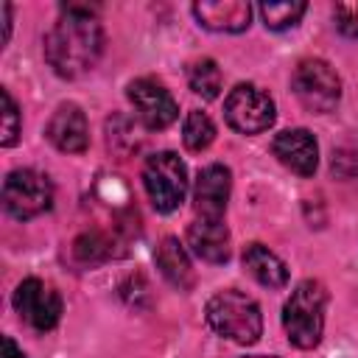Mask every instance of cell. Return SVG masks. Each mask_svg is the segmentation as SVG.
I'll return each mask as SVG.
<instances>
[{"instance_id":"cell-5","label":"cell","mask_w":358,"mask_h":358,"mask_svg":"<svg viewBox=\"0 0 358 358\" xmlns=\"http://www.w3.org/2000/svg\"><path fill=\"white\" fill-rule=\"evenodd\" d=\"M291 87H294V95L299 98V103L316 115L333 112L341 101V78L322 59L299 62L291 76Z\"/></svg>"},{"instance_id":"cell-4","label":"cell","mask_w":358,"mask_h":358,"mask_svg":"<svg viewBox=\"0 0 358 358\" xmlns=\"http://www.w3.org/2000/svg\"><path fill=\"white\" fill-rule=\"evenodd\" d=\"M145 193L159 213H173L187 193V165L173 151H157L143 165Z\"/></svg>"},{"instance_id":"cell-18","label":"cell","mask_w":358,"mask_h":358,"mask_svg":"<svg viewBox=\"0 0 358 358\" xmlns=\"http://www.w3.org/2000/svg\"><path fill=\"white\" fill-rule=\"evenodd\" d=\"M187 84H190V90L196 95H201L207 101L218 98V92H221V70H218V64L213 59H201V62L190 64Z\"/></svg>"},{"instance_id":"cell-3","label":"cell","mask_w":358,"mask_h":358,"mask_svg":"<svg viewBox=\"0 0 358 358\" xmlns=\"http://www.w3.org/2000/svg\"><path fill=\"white\" fill-rule=\"evenodd\" d=\"M324 308H327V291L322 282L302 280L291 291V296L282 308V327H285V336L294 347L313 350L322 341Z\"/></svg>"},{"instance_id":"cell-17","label":"cell","mask_w":358,"mask_h":358,"mask_svg":"<svg viewBox=\"0 0 358 358\" xmlns=\"http://www.w3.org/2000/svg\"><path fill=\"white\" fill-rule=\"evenodd\" d=\"M305 3L302 0H282V3H260V17H263V25L271 28V31H285V28H294L302 14H305Z\"/></svg>"},{"instance_id":"cell-11","label":"cell","mask_w":358,"mask_h":358,"mask_svg":"<svg viewBox=\"0 0 358 358\" xmlns=\"http://www.w3.org/2000/svg\"><path fill=\"white\" fill-rule=\"evenodd\" d=\"M229 190H232V173L227 165H207L199 179H196V190H193V201H196V213L199 218H221L229 201Z\"/></svg>"},{"instance_id":"cell-19","label":"cell","mask_w":358,"mask_h":358,"mask_svg":"<svg viewBox=\"0 0 358 358\" xmlns=\"http://www.w3.org/2000/svg\"><path fill=\"white\" fill-rule=\"evenodd\" d=\"M182 140H185V145H187L190 151H204V148L215 140V126H213V120H210L204 112H199V109L187 112V117H185V123H182Z\"/></svg>"},{"instance_id":"cell-13","label":"cell","mask_w":358,"mask_h":358,"mask_svg":"<svg viewBox=\"0 0 358 358\" xmlns=\"http://www.w3.org/2000/svg\"><path fill=\"white\" fill-rule=\"evenodd\" d=\"M48 137L59 151L81 154L90 143V126L84 112L76 103H62L48 120Z\"/></svg>"},{"instance_id":"cell-7","label":"cell","mask_w":358,"mask_h":358,"mask_svg":"<svg viewBox=\"0 0 358 358\" xmlns=\"http://www.w3.org/2000/svg\"><path fill=\"white\" fill-rule=\"evenodd\" d=\"M224 115H227V123L235 131H241V134H260V131H266L274 123L277 109H274L271 95L263 92L260 87L238 84L235 90H229V95L224 101Z\"/></svg>"},{"instance_id":"cell-16","label":"cell","mask_w":358,"mask_h":358,"mask_svg":"<svg viewBox=\"0 0 358 358\" xmlns=\"http://www.w3.org/2000/svg\"><path fill=\"white\" fill-rule=\"evenodd\" d=\"M162 277L176 285V288H190L193 285V266H190V257L185 252V246L176 241V238H165L154 255Z\"/></svg>"},{"instance_id":"cell-9","label":"cell","mask_w":358,"mask_h":358,"mask_svg":"<svg viewBox=\"0 0 358 358\" xmlns=\"http://www.w3.org/2000/svg\"><path fill=\"white\" fill-rule=\"evenodd\" d=\"M129 101L140 117V123L151 131L165 129L176 120L179 106L173 101V95L154 78H137L129 84Z\"/></svg>"},{"instance_id":"cell-2","label":"cell","mask_w":358,"mask_h":358,"mask_svg":"<svg viewBox=\"0 0 358 358\" xmlns=\"http://www.w3.org/2000/svg\"><path fill=\"white\" fill-rule=\"evenodd\" d=\"M204 319L213 333L235 344H255L263 333V313L257 302L235 288L218 291L204 308Z\"/></svg>"},{"instance_id":"cell-23","label":"cell","mask_w":358,"mask_h":358,"mask_svg":"<svg viewBox=\"0 0 358 358\" xmlns=\"http://www.w3.org/2000/svg\"><path fill=\"white\" fill-rule=\"evenodd\" d=\"M0 14H3V42H8V34H11V6L0 3Z\"/></svg>"},{"instance_id":"cell-24","label":"cell","mask_w":358,"mask_h":358,"mask_svg":"<svg viewBox=\"0 0 358 358\" xmlns=\"http://www.w3.org/2000/svg\"><path fill=\"white\" fill-rule=\"evenodd\" d=\"M243 358H277V355H243Z\"/></svg>"},{"instance_id":"cell-8","label":"cell","mask_w":358,"mask_h":358,"mask_svg":"<svg viewBox=\"0 0 358 358\" xmlns=\"http://www.w3.org/2000/svg\"><path fill=\"white\" fill-rule=\"evenodd\" d=\"M14 308L20 313L22 322H28L34 330L45 333V330H53L62 319V296L45 285L42 280L36 277H28L17 285L14 291Z\"/></svg>"},{"instance_id":"cell-14","label":"cell","mask_w":358,"mask_h":358,"mask_svg":"<svg viewBox=\"0 0 358 358\" xmlns=\"http://www.w3.org/2000/svg\"><path fill=\"white\" fill-rule=\"evenodd\" d=\"M187 246L207 263L229 260V229L221 218H196L187 227Z\"/></svg>"},{"instance_id":"cell-12","label":"cell","mask_w":358,"mask_h":358,"mask_svg":"<svg viewBox=\"0 0 358 358\" xmlns=\"http://www.w3.org/2000/svg\"><path fill=\"white\" fill-rule=\"evenodd\" d=\"M193 14L201 28L218 34H238L249 28L252 6L246 0H204L193 6Z\"/></svg>"},{"instance_id":"cell-15","label":"cell","mask_w":358,"mask_h":358,"mask_svg":"<svg viewBox=\"0 0 358 358\" xmlns=\"http://www.w3.org/2000/svg\"><path fill=\"white\" fill-rule=\"evenodd\" d=\"M243 266L246 271L266 288H282L288 282V268L285 263L271 252L266 249L263 243H249L243 249Z\"/></svg>"},{"instance_id":"cell-20","label":"cell","mask_w":358,"mask_h":358,"mask_svg":"<svg viewBox=\"0 0 358 358\" xmlns=\"http://www.w3.org/2000/svg\"><path fill=\"white\" fill-rule=\"evenodd\" d=\"M0 98H3V129H0V145L8 148L17 143L20 137V109L11 98L8 90H0Z\"/></svg>"},{"instance_id":"cell-10","label":"cell","mask_w":358,"mask_h":358,"mask_svg":"<svg viewBox=\"0 0 358 358\" xmlns=\"http://www.w3.org/2000/svg\"><path fill=\"white\" fill-rule=\"evenodd\" d=\"M271 151L288 171H294L299 176H313V171L319 165V145L308 129L280 131L271 143Z\"/></svg>"},{"instance_id":"cell-22","label":"cell","mask_w":358,"mask_h":358,"mask_svg":"<svg viewBox=\"0 0 358 358\" xmlns=\"http://www.w3.org/2000/svg\"><path fill=\"white\" fill-rule=\"evenodd\" d=\"M3 358H28V355L14 344L11 336H3Z\"/></svg>"},{"instance_id":"cell-6","label":"cell","mask_w":358,"mask_h":358,"mask_svg":"<svg viewBox=\"0 0 358 358\" xmlns=\"http://www.w3.org/2000/svg\"><path fill=\"white\" fill-rule=\"evenodd\" d=\"M53 204V185L34 168H17L3 179V207L11 218L28 221Z\"/></svg>"},{"instance_id":"cell-21","label":"cell","mask_w":358,"mask_h":358,"mask_svg":"<svg viewBox=\"0 0 358 358\" xmlns=\"http://www.w3.org/2000/svg\"><path fill=\"white\" fill-rule=\"evenodd\" d=\"M333 20H336V28H338L344 36L358 39V0L336 3V6H333Z\"/></svg>"},{"instance_id":"cell-1","label":"cell","mask_w":358,"mask_h":358,"mask_svg":"<svg viewBox=\"0 0 358 358\" xmlns=\"http://www.w3.org/2000/svg\"><path fill=\"white\" fill-rule=\"evenodd\" d=\"M103 50V31L84 3H64L62 17L45 36V59L62 78H78L95 67Z\"/></svg>"}]
</instances>
